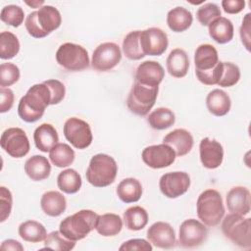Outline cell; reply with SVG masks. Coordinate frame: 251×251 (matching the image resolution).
Wrapping results in <instances>:
<instances>
[{
	"label": "cell",
	"instance_id": "1",
	"mask_svg": "<svg viewBox=\"0 0 251 251\" xmlns=\"http://www.w3.org/2000/svg\"><path fill=\"white\" fill-rule=\"evenodd\" d=\"M51 92L43 81L29 87L18 105L20 118L26 123H34L42 118L45 109L51 105Z\"/></svg>",
	"mask_w": 251,
	"mask_h": 251
},
{
	"label": "cell",
	"instance_id": "2",
	"mask_svg": "<svg viewBox=\"0 0 251 251\" xmlns=\"http://www.w3.org/2000/svg\"><path fill=\"white\" fill-rule=\"evenodd\" d=\"M61 24L62 17L59 10L51 5H44L28 14L25 25L30 36L43 38L57 29Z\"/></svg>",
	"mask_w": 251,
	"mask_h": 251
},
{
	"label": "cell",
	"instance_id": "3",
	"mask_svg": "<svg viewBox=\"0 0 251 251\" xmlns=\"http://www.w3.org/2000/svg\"><path fill=\"white\" fill-rule=\"evenodd\" d=\"M98 216L92 210H80L65 218L60 223L59 230L65 237L76 242L86 237L95 228Z\"/></svg>",
	"mask_w": 251,
	"mask_h": 251
},
{
	"label": "cell",
	"instance_id": "4",
	"mask_svg": "<svg viewBox=\"0 0 251 251\" xmlns=\"http://www.w3.org/2000/svg\"><path fill=\"white\" fill-rule=\"evenodd\" d=\"M118 174V165L113 157L99 153L94 155L85 173L87 181L95 187H106L112 184Z\"/></svg>",
	"mask_w": 251,
	"mask_h": 251
},
{
	"label": "cell",
	"instance_id": "5",
	"mask_svg": "<svg viewBox=\"0 0 251 251\" xmlns=\"http://www.w3.org/2000/svg\"><path fill=\"white\" fill-rule=\"evenodd\" d=\"M196 212L199 220L205 226H218L225 215V207L220 192L215 189L204 190L198 196Z\"/></svg>",
	"mask_w": 251,
	"mask_h": 251
},
{
	"label": "cell",
	"instance_id": "6",
	"mask_svg": "<svg viewBox=\"0 0 251 251\" xmlns=\"http://www.w3.org/2000/svg\"><path fill=\"white\" fill-rule=\"evenodd\" d=\"M222 231L234 245L251 248V219L237 214L226 215L222 222Z\"/></svg>",
	"mask_w": 251,
	"mask_h": 251
},
{
	"label": "cell",
	"instance_id": "7",
	"mask_svg": "<svg viewBox=\"0 0 251 251\" xmlns=\"http://www.w3.org/2000/svg\"><path fill=\"white\" fill-rule=\"evenodd\" d=\"M158 91L159 87H151L134 81L126 99L128 110L137 116H146L156 102Z\"/></svg>",
	"mask_w": 251,
	"mask_h": 251
},
{
	"label": "cell",
	"instance_id": "8",
	"mask_svg": "<svg viewBox=\"0 0 251 251\" xmlns=\"http://www.w3.org/2000/svg\"><path fill=\"white\" fill-rule=\"evenodd\" d=\"M56 61L64 69L71 72H79L89 67L87 50L81 45L66 42L58 48Z\"/></svg>",
	"mask_w": 251,
	"mask_h": 251
},
{
	"label": "cell",
	"instance_id": "9",
	"mask_svg": "<svg viewBox=\"0 0 251 251\" xmlns=\"http://www.w3.org/2000/svg\"><path fill=\"white\" fill-rule=\"evenodd\" d=\"M66 139L76 149H85L92 143V131L85 121L78 118L68 119L63 127Z\"/></svg>",
	"mask_w": 251,
	"mask_h": 251
},
{
	"label": "cell",
	"instance_id": "10",
	"mask_svg": "<svg viewBox=\"0 0 251 251\" xmlns=\"http://www.w3.org/2000/svg\"><path fill=\"white\" fill-rule=\"evenodd\" d=\"M0 144L2 149L13 158L25 157L29 152V140L24 129L10 127L1 134Z\"/></svg>",
	"mask_w": 251,
	"mask_h": 251
},
{
	"label": "cell",
	"instance_id": "11",
	"mask_svg": "<svg viewBox=\"0 0 251 251\" xmlns=\"http://www.w3.org/2000/svg\"><path fill=\"white\" fill-rule=\"evenodd\" d=\"M122 60L120 46L114 42H104L93 51L91 66L98 72H107L115 68Z\"/></svg>",
	"mask_w": 251,
	"mask_h": 251
},
{
	"label": "cell",
	"instance_id": "12",
	"mask_svg": "<svg viewBox=\"0 0 251 251\" xmlns=\"http://www.w3.org/2000/svg\"><path fill=\"white\" fill-rule=\"evenodd\" d=\"M208 236L206 226L195 219H188L181 223L178 232V243L182 248H196L200 246Z\"/></svg>",
	"mask_w": 251,
	"mask_h": 251
},
{
	"label": "cell",
	"instance_id": "13",
	"mask_svg": "<svg viewBox=\"0 0 251 251\" xmlns=\"http://www.w3.org/2000/svg\"><path fill=\"white\" fill-rule=\"evenodd\" d=\"M190 186V176L185 172H170L160 177L159 187L163 195L174 199L183 195Z\"/></svg>",
	"mask_w": 251,
	"mask_h": 251
},
{
	"label": "cell",
	"instance_id": "14",
	"mask_svg": "<svg viewBox=\"0 0 251 251\" xmlns=\"http://www.w3.org/2000/svg\"><path fill=\"white\" fill-rule=\"evenodd\" d=\"M141 158L148 167L152 169H163L171 166L175 162L176 155L171 146L162 143L144 148Z\"/></svg>",
	"mask_w": 251,
	"mask_h": 251
},
{
	"label": "cell",
	"instance_id": "15",
	"mask_svg": "<svg viewBox=\"0 0 251 251\" xmlns=\"http://www.w3.org/2000/svg\"><path fill=\"white\" fill-rule=\"evenodd\" d=\"M140 43L143 53L150 56H161L168 48L167 33L159 27H149L140 31Z\"/></svg>",
	"mask_w": 251,
	"mask_h": 251
},
{
	"label": "cell",
	"instance_id": "16",
	"mask_svg": "<svg viewBox=\"0 0 251 251\" xmlns=\"http://www.w3.org/2000/svg\"><path fill=\"white\" fill-rule=\"evenodd\" d=\"M149 242L157 248L171 249L176 246V239L173 226L166 222H156L147 230Z\"/></svg>",
	"mask_w": 251,
	"mask_h": 251
},
{
	"label": "cell",
	"instance_id": "17",
	"mask_svg": "<svg viewBox=\"0 0 251 251\" xmlns=\"http://www.w3.org/2000/svg\"><path fill=\"white\" fill-rule=\"evenodd\" d=\"M200 161L210 170L219 168L224 160V148L220 142L209 137H204L199 144Z\"/></svg>",
	"mask_w": 251,
	"mask_h": 251
},
{
	"label": "cell",
	"instance_id": "18",
	"mask_svg": "<svg viewBox=\"0 0 251 251\" xmlns=\"http://www.w3.org/2000/svg\"><path fill=\"white\" fill-rule=\"evenodd\" d=\"M164 76L165 71L160 63L156 61H144L136 69L134 81L151 87H159Z\"/></svg>",
	"mask_w": 251,
	"mask_h": 251
},
{
	"label": "cell",
	"instance_id": "19",
	"mask_svg": "<svg viewBox=\"0 0 251 251\" xmlns=\"http://www.w3.org/2000/svg\"><path fill=\"white\" fill-rule=\"evenodd\" d=\"M227 210L232 214L246 216L250 213V191L245 186H234L226 194Z\"/></svg>",
	"mask_w": 251,
	"mask_h": 251
},
{
	"label": "cell",
	"instance_id": "20",
	"mask_svg": "<svg viewBox=\"0 0 251 251\" xmlns=\"http://www.w3.org/2000/svg\"><path fill=\"white\" fill-rule=\"evenodd\" d=\"M163 143L171 146L177 157L188 154L194 144L193 136L184 128H176L169 132L164 138Z\"/></svg>",
	"mask_w": 251,
	"mask_h": 251
},
{
	"label": "cell",
	"instance_id": "21",
	"mask_svg": "<svg viewBox=\"0 0 251 251\" xmlns=\"http://www.w3.org/2000/svg\"><path fill=\"white\" fill-rule=\"evenodd\" d=\"M219 63L217 49L211 44L199 45L194 54L195 74L206 73L213 70Z\"/></svg>",
	"mask_w": 251,
	"mask_h": 251
},
{
	"label": "cell",
	"instance_id": "22",
	"mask_svg": "<svg viewBox=\"0 0 251 251\" xmlns=\"http://www.w3.org/2000/svg\"><path fill=\"white\" fill-rule=\"evenodd\" d=\"M33 140L36 148L41 152H49L57 143L59 136L56 128L50 124H41L33 132Z\"/></svg>",
	"mask_w": 251,
	"mask_h": 251
},
{
	"label": "cell",
	"instance_id": "23",
	"mask_svg": "<svg viewBox=\"0 0 251 251\" xmlns=\"http://www.w3.org/2000/svg\"><path fill=\"white\" fill-rule=\"evenodd\" d=\"M168 73L176 78L186 75L189 69V58L183 49H173L166 61Z\"/></svg>",
	"mask_w": 251,
	"mask_h": 251
},
{
	"label": "cell",
	"instance_id": "24",
	"mask_svg": "<svg viewBox=\"0 0 251 251\" xmlns=\"http://www.w3.org/2000/svg\"><path fill=\"white\" fill-rule=\"evenodd\" d=\"M25 172L31 180L41 181L50 176L51 165L46 157L34 155L25 161Z\"/></svg>",
	"mask_w": 251,
	"mask_h": 251
},
{
	"label": "cell",
	"instance_id": "25",
	"mask_svg": "<svg viewBox=\"0 0 251 251\" xmlns=\"http://www.w3.org/2000/svg\"><path fill=\"white\" fill-rule=\"evenodd\" d=\"M206 106L212 115L216 117H223L229 112L231 101L226 92L216 88L208 93L206 97Z\"/></svg>",
	"mask_w": 251,
	"mask_h": 251
},
{
	"label": "cell",
	"instance_id": "26",
	"mask_svg": "<svg viewBox=\"0 0 251 251\" xmlns=\"http://www.w3.org/2000/svg\"><path fill=\"white\" fill-rule=\"evenodd\" d=\"M40 207L47 216L59 217L66 211L67 201L61 192L50 190L41 196Z\"/></svg>",
	"mask_w": 251,
	"mask_h": 251
},
{
	"label": "cell",
	"instance_id": "27",
	"mask_svg": "<svg viewBox=\"0 0 251 251\" xmlns=\"http://www.w3.org/2000/svg\"><path fill=\"white\" fill-rule=\"evenodd\" d=\"M209 35L219 44H226L233 38V25L230 20L220 17L208 25Z\"/></svg>",
	"mask_w": 251,
	"mask_h": 251
},
{
	"label": "cell",
	"instance_id": "28",
	"mask_svg": "<svg viewBox=\"0 0 251 251\" xmlns=\"http://www.w3.org/2000/svg\"><path fill=\"white\" fill-rule=\"evenodd\" d=\"M193 16L190 11L183 7H176L168 12L167 25L175 32H183L190 27Z\"/></svg>",
	"mask_w": 251,
	"mask_h": 251
},
{
	"label": "cell",
	"instance_id": "29",
	"mask_svg": "<svg viewBox=\"0 0 251 251\" xmlns=\"http://www.w3.org/2000/svg\"><path fill=\"white\" fill-rule=\"evenodd\" d=\"M116 192L119 199L124 203L137 202L142 195V185L138 179L126 177L118 184Z\"/></svg>",
	"mask_w": 251,
	"mask_h": 251
},
{
	"label": "cell",
	"instance_id": "30",
	"mask_svg": "<svg viewBox=\"0 0 251 251\" xmlns=\"http://www.w3.org/2000/svg\"><path fill=\"white\" fill-rule=\"evenodd\" d=\"M123 228V221L117 214L107 213L99 215L95 229L102 236H115L121 232Z\"/></svg>",
	"mask_w": 251,
	"mask_h": 251
},
{
	"label": "cell",
	"instance_id": "31",
	"mask_svg": "<svg viewBox=\"0 0 251 251\" xmlns=\"http://www.w3.org/2000/svg\"><path fill=\"white\" fill-rule=\"evenodd\" d=\"M19 235L25 241L36 243L43 241L46 238L47 231L44 226L39 222L28 220L20 225Z\"/></svg>",
	"mask_w": 251,
	"mask_h": 251
},
{
	"label": "cell",
	"instance_id": "32",
	"mask_svg": "<svg viewBox=\"0 0 251 251\" xmlns=\"http://www.w3.org/2000/svg\"><path fill=\"white\" fill-rule=\"evenodd\" d=\"M81 184V176L75 169L64 170L58 175L57 185L61 191L67 194H74L78 192Z\"/></svg>",
	"mask_w": 251,
	"mask_h": 251
},
{
	"label": "cell",
	"instance_id": "33",
	"mask_svg": "<svg viewBox=\"0 0 251 251\" xmlns=\"http://www.w3.org/2000/svg\"><path fill=\"white\" fill-rule=\"evenodd\" d=\"M124 223L129 230H140L148 223V213L140 206H132L124 212Z\"/></svg>",
	"mask_w": 251,
	"mask_h": 251
},
{
	"label": "cell",
	"instance_id": "34",
	"mask_svg": "<svg viewBox=\"0 0 251 251\" xmlns=\"http://www.w3.org/2000/svg\"><path fill=\"white\" fill-rule=\"evenodd\" d=\"M176 122L175 113L165 107H160L151 112L147 118L149 126L157 130H162L171 127Z\"/></svg>",
	"mask_w": 251,
	"mask_h": 251
},
{
	"label": "cell",
	"instance_id": "35",
	"mask_svg": "<svg viewBox=\"0 0 251 251\" xmlns=\"http://www.w3.org/2000/svg\"><path fill=\"white\" fill-rule=\"evenodd\" d=\"M75 151L66 143H57L49 151V159L58 168H66L75 161Z\"/></svg>",
	"mask_w": 251,
	"mask_h": 251
},
{
	"label": "cell",
	"instance_id": "36",
	"mask_svg": "<svg viewBox=\"0 0 251 251\" xmlns=\"http://www.w3.org/2000/svg\"><path fill=\"white\" fill-rule=\"evenodd\" d=\"M140 31L141 30L130 31L123 40V52L129 60L137 61L145 57L140 43Z\"/></svg>",
	"mask_w": 251,
	"mask_h": 251
},
{
	"label": "cell",
	"instance_id": "37",
	"mask_svg": "<svg viewBox=\"0 0 251 251\" xmlns=\"http://www.w3.org/2000/svg\"><path fill=\"white\" fill-rule=\"evenodd\" d=\"M20 41L18 37L10 31L0 33V58L9 60L14 58L20 51Z\"/></svg>",
	"mask_w": 251,
	"mask_h": 251
},
{
	"label": "cell",
	"instance_id": "38",
	"mask_svg": "<svg viewBox=\"0 0 251 251\" xmlns=\"http://www.w3.org/2000/svg\"><path fill=\"white\" fill-rule=\"evenodd\" d=\"M75 246V241L70 240L65 237L60 230H55L47 234L44 239V247L42 249L58 250V251H69L74 249Z\"/></svg>",
	"mask_w": 251,
	"mask_h": 251
},
{
	"label": "cell",
	"instance_id": "39",
	"mask_svg": "<svg viewBox=\"0 0 251 251\" xmlns=\"http://www.w3.org/2000/svg\"><path fill=\"white\" fill-rule=\"evenodd\" d=\"M25 18L24 10L18 5H7L2 8L0 13V19L6 25L14 27L20 26Z\"/></svg>",
	"mask_w": 251,
	"mask_h": 251
},
{
	"label": "cell",
	"instance_id": "40",
	"mask_svg": "<svg viewBox=\"0 0 251 251\" xmlns=\"http://www.w3.org/2000/svg\"><path fill=\"white\" fill-rule=\"evenodd\" d=\"M240 79V70L237 65L231 62H223V70L218 85L230 87L235 85Z\"/></svg>",
	"mask_w": 251,
	"mask_h": 251
},
{
	"label": "cell",
	"instance_id": "41",
	"mask_svg": "<svg viewBox=\"0 0 251 251\" xmlns=\"http://www.w3.org/2000/svg\"><path fill=\"white\" fill-rule=\"evenodd\" d=\"M21 73L18 66L13 63H2L0 65V86L7 87L16 83Z\"/></svg>",
	"mask_w": 251,
	"mask_h": 251
},
{
	"label": "cell",
	"instance_id": "42",
	"mask_svg": "<svg viewBox=\"0 0 251 251\" xmlns=\"http://www.w3.org/2000/svg\"><path fill=\"white\" fill-rule=\"evenodd\" d=\"M196 17L202 25H209L213 21L221 17V9L215 3H206L198 8Z\"/></svg>",
	"mask_w": 251,
	"mask_h": 251
},
{
	"label": "cell",
	"instance_id": "43",
	"mask_svg": "<svg viewBox=\"0 0 251 251\" xmlns=\"http://www.w3.org/2000/svg\"><path fill=\"white\" fill-rule=\"evenodd\" d=\"M12 204H13V197L11 191L6 188L5 186L0 187V222H5L12 211Z\"/></svg>",
	"mask_w": 251,
	"mask_h": 251
},
{
	"label": "cell",
	"instance_id": "44",
	"mask_svg": "<svg viewBox=\"0 0 251 251\" xmlns=\"http://www.w3.org/2000/svg\"><path fill=\"white\" fill-rule=\"evenodd\" d=\"M44 82L47 84L51 92V105L59 104L65 98L66 94V88L63 82H61L58 79H47Z\"/></svg>",
	"mask_w": 251,
	"mask_h": 251
},
{
	"label": "cell",
	"instance_id": "45",
	"mask_svg": "<svg viewBox=\"0 0 251 251\" xmlns=\"http://www.w3.org/2000/svg\"><path fill=\"white\" fill-rule=\"evenodd\" d=\"M151 243L142 238H134L125 241L119 248L121 251H152Z\"/></svg>",
	"mask_w": 251,
	"mask_h": 251
},
{
	"label": "cell",
	"instance_id": "46",
	"mask_svg": "<svg viewBox=\"0 0 251 251\" xmlns=\"http://www.w3.org/2000/svg\"><path fill=\"white\" fill-rule=\"evenodd\" d=\"M14 92L7 87H1L0 89V113H6L11 110L14 105Z\"/></svg>",
	"mask_w": 251,
	"mask_h": 251
},
{
	"label": "cell",
	"instance_id": "47",
	"mask_svg": "<svg viewBox=\"0 0 251 251\" xmlns=\"http://www.w3.org/2000/svg\"><path fill=\"white\" fill-rule=\"evenodd\" d=\"M250 13L246 14L245 17L242 20V24L240 25L239 29V34L240 38L242 41V44L246 48L247 51H250V40H251V34H250V24H251V19H250Z\"/></svg>",
	"mask_w": 251,
	"mask_h": 251
},
{
	"label": "cell",
	"instance_id": "48",
	"mask_svg": "<svg viewBox=\"0 0 251 251\" xmlns=\"http://www.w3.org/2000/svg\"><path fill=\"white\" fill-rule=\"evenodd\" d=\"M222 7L227 14H238L245 7V1L243 0H223Z\"/></svg>",
	"mask_w": 251,
	"mask_h": 251
},
{
	"label": "cell",
	"instance_id": "49",
	"mask_svg": "<svg viewBox=\"0 0 251 251\" xmlns=\"http://www.w3.org/2000/svg\"><path fill=\"white\" fill-rule=\"evenodd\" d=\"M0 249L1 250H12V251H23L24 246L17 240L7 239L2 242Z\"/></svg>",
	"mask_w": 251,
	"mask_h": 251
},
{
	"label": "cell",
	"instance_id": "50",
	"mask_svg": "<svg viewBox=\"0 0 251 251\" xmlns=\"http://www.w3.org/2000/svg\"><path fill=\"white\" fill-rule=\"evenodd\" d=\"M25 4H27L28 6H30L32 8H41V6L44 4V1L43 0H40V1L35 0V1H31V2L25 1Z\"/></svg>",
	"mask_w": 251,
	"mask_h": 251
}]
</instances>
